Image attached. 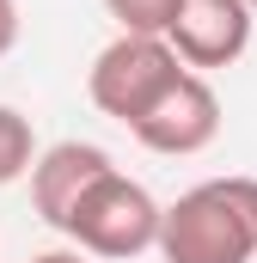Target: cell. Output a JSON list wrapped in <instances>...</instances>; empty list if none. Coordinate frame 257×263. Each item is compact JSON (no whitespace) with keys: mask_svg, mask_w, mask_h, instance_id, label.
Listing matches in <instances>:
<instances>
[{"mask_svg":"<svg viewBox=\"0 0 257 263\" xmlns=\"http://www.w3.org/2000/svg\"><path fill=\"white\" fill-rule=\"evenodd\" d=\"M166 263H251L257 257V178H208L159 208Z\"/></svg>","mask_w":257,"mask_h":263,"instance_id":"cell-1","label":"cell"},{"mask_svg":"<svg viewBox=\"0 0 257 263\" xmlns=\"http://www.w3.org/2000/svg\"><path fill=\"white\" fill-rule=\"evenodd\" d=\"M19 43V0H0V55H12Z\"/></svg>","mask_w":257,"mask_h":263,"instance_id":"cell-9","label":"cell"},{"mask_svg":"<svg viewBox=\"0 0 257 263\" xmlns=\"http://www.w3.org/2000/svg\"><path fill=\"white\" fill-rule=\"evenodd\" d=\"M111 6V18L135 31V37H166V18H172V6L178 0H104Z\"/></svg>","mask_w":257,"mask_h":263,"instance_id":"cell-8","label":"cell"},{"mask_svg":"<svg viewBox=\"0 0 257 263\" xmlns=\"http://www.w3.org/2000/svg\"><path fill=\"white\" fill-rule=\"evenodd\" d=\"M62 233L74 239V251H86V257H111V263L141 257L159 239V202L147 196V184H135V178H123L111 165V172H98L74 196Z\"/></svg>","mask_w":257,"mask_h":263,"instance_id":"cell-2","label":"cell"},{"mask_svg":"<svg viewBox=\"0 0 257 263\" xmlns=\"http://www.w3.org/2000/svg\"><path fill=\"white\" fill-rule=\"evenodd\" d=\"M245 6H251V18H257V0H245Z\"/></svg>","mask_w":257,"mask_h":263,"instance_id":"cell-11","label":"cell"},{"mask_svg":"<svg viewBox=\"0 0 257 263\" xmlns=\"http://www.w3.org/2000/svg\"><path fill=\"white\" fill-rule=\"evenodd\" d=\"M251 25L257 18L245 0H178L166 18V43L190 73H214L251 49Z\"/></svg>","mask_w":257,"mask_h":263,"instance_id":"cell-5","label":"cell"},{"mask_svg":"<svg viewBox=\"0 0 257 263\" xmlns=\"http://www.w3.org/2000/svg\"><path fill=\"white\" fill-rule=\"evenodd\" d=\"M31 159H37V129H31V117L12 110V104H0V190L19 184V178L31 172Z\"/></svg>","mask_w":257,"mask_h":263,"instance_id":"cell-7","label":"cell"},{"mask_svg":"<svg viewBox=\"0 0 257 263\" xmlns=\"http://www.w3.org/2000/svg\"><path fill=\"white\" fill-rule=\"evenodd\" d=\"M128 135L147 147V153H166V159H190L202 153L214 135H221V92L208 86V73H178L153 104H147V117H135Z\"/></svg>","mask_w":257,"mask_h":263,"instance_id":"cell-4","label":"cell"},{"mask_svg":"<svg viewBox=\"0 0 257 263\" xmlns=\"http://www.w3.org/2000/svg\"><path fill=\"white\" fill-rule=\"evenodd\" d=\"M178 73H184V62L172 55L166 37H135V31H123V37H111V43L98 49V62L86 73V98H92L111 123L128 129L135 117H147V104H153Z\"/></svg>","mask_w":257,"mask_h":263,"instance_id":"cell-3","label":"cell"},{"mask_svg":"<svg viewBox=\"0 0 257 263\" xmlns=\"http://www.w3.org/2000/svg\"><path fill=\"white\" fill-rule=\"evenodd\" d=\"M117 159L98 147V141H56V147H37V159H31V202H37V214L62 233L67 208H74V196L98 178V172H111Z\"/></svg>","mask_w":257,"mask_h":263,"instance_id":"cell-6","label":"cell"},{"mask_svg":"<svg viewBox=\"0 0 257 263\" xmlns=\"http://www.w3.org/2000/svg\"><path fill=\"white\" fill-rule=\"evenodd\" d=\"M31 263H92V257H86V251H37Z\"/></svg>","mask_w":257,"mask_h":263,"instance_id":"cell-10","label":"cell"}]
</instances>
